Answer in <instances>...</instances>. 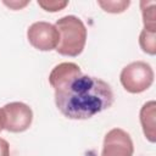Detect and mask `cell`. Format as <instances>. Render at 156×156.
I'll list each match as a JSON object with an SVG mask.
<instances>
[{"label":"cell","instance_id":"1","mask_svg":"<svg viewBox=\"0 0 156 156\" xmlns=\"http://www.w3.org/2000/svg\"><path fill=\"white\" fill-rule=\"evenodd\" d=\"M49 83L55 91V105L69 119H88L111 107L115 96L108 83L83 74L74 62H62L52 68Z\"/></svg>","mask_w":156,"mask_h":156},{"label":"cell","instance_id":"6","mask_svg":"<svg viewBox=\"0 0 156 156\" xmlns=\"http://www.w3.org/2000/svg\"><path fill=\"white\" fill-rule=\"evenodd\" d=\"M133 141L126 130L113 128L106 133L101 156H133Z\"/></svg>","mask_w":156,"mask_h":156},{"label":"cell","instance_id":"9","mask_svg":"<svg viewBox=\"0 0 156 156\" xmlns=\"http://www.w3.org/2000/svg\"><path fill=\"white\" fill-rule=\"evenodd\" d=\"M139 44L144 52L149 55L156 54V32H149L143 29L139 35Z\"/></svg>","mask_w":156,"mask_h":156},{"label":"cell","instance_id":"2","mask_svg":"<svg viewBox=\"0 0 156 156\" xmlns=\"http://www.w3.org/2000/svg\"><path fill=\"white\" fill-rule=\"evenodd\" d=\"M55 27L60 34L56 51L69 57L80 55L87 41V28L82 20L73 15L63 16L56 21Z\"/></svg>","mask_w":156,"mask_h":156},{"label":"cell","instance_id":"7","mask_svg":"<svg viewBox=\"0 0 156 156\" xmlns=\"http://www.w3.org/2000/svg\"><path fill=\"white\" fill-rule=\"evenodd\" d=\"M155 110L156 102L147 101L143 105L140 110V123L143 127V132L145 138L150 143H155L156 134H155Z\"/></svg>","mask_w":156,"mask_h":156},{"label":"cell","instance_id":"4","mask_svg":"<svg viewBox=\"0 0 156 156\" xmlns=\"http://www.w3.org/2000/svg\"><path fill=\"white\" fill-rule=\"evenodd\" d=\"M4 129L11 133H22L27 130L33 121V111L24 102H10L2 108Z\"/></svg>","mask_w":156,"mask_h":156},{"label":"cell","instance_id":"14","mask_svg":"<svg viewBox=\"0 0 156 156\" xmlns=\"http://www.w3.org/2000/svg\"><path fill=\"white\" fill-rule=\"evenodd\" d=\"M4 129V121H2V111L0 108V132Z\"/></svg>","mask_w":156,"mask_h":156},{"label":"cell","instance_id":"5","mask_svg":"<svg viewBox=\"0 0 156 156\" xmlns=\"http://www.w3.org/2000/svg\"><path fill=\"white\" fill-rule=\"evenodd\" d=\"M27 39L37 50L51 51L54 49L56 50L60 41V34L54 24L39 21L29 26L27 30Z\"/></svg>","mask_w":156,"mask_h":156},{"label":"cell","instance_id":"8","mask_svg":"<svg viewBox=\"0 0 156 156\" xmlns=\"http://www.w3.org/2000/svg\"><path fill=\"white\" fill-rule=\"evenodd\" d=\"M140 9L143 15L144 29L149 32H156V13L154 1H140Z\"/></svg>","mask_w":156,"mask_h":156},{"label":"cell","instance_id":"10","mask_svg":"<svg viewBox=\"0 0 156 156\" xmlns=\"http://www.w3.org/2000/svg\"><path fill=\"white\" fill-rule=\"evenodd\" d=\"M98 4L102 7L104 11L110 13H121L127 10V7L130 5V1L126 0H107V1H98Z\"/></svg>","mask_w":156,"mask_h":156},{"label":"cell","instance_id":"12","mask_svg":"<svg viewBox=\"0 0 156 156\" xmlns=\"http://www.w3.org/2000/svg\"><path fill=\"white\" fill-rule=\"evenodd\" d=\"M4 4L6 6H9L10 9H12V10H20V9L24 7L26 5H28L29 1H16V0H13V1H4Z\"/></svg>","mask_w":156,"mask_h":156},{"label":"cell","instance_id":"3","mask_svg":"<svg viewBox=\"0 0 156 156\" xmlns=\"http://www.w3.org/2000/svg\"><path fill=\"white\" fill-rule=\"evenodd\" d=\"M119 80L128 93L139 94L149 89L154 83V71L149 63L135 61L122 69Z\"/></svg>","mask_w":156,"mask_h":156},{"label":"cell","instance_id":"11","mask_svg":"<svg viewBox=\"0 0 156 156\" xmlns=\"http://www.w3.org/2000/svg\"><path fill=\"white\" fill-rule=\"evenodd\" d=\"M38 5L48 11V12H57V11H61L63 10L67 5H68V1H62V0H38Z\"/></svg>","mask_w":156,"mask_h":156},{"label":"cell","instance_id":"13","mask_svg":"<svg viewBox=\"0 0 156 156\" xmlns=\"http://www.w3.org/2000/svg\"><path fill=\"white\" fill-rule=\"evenodd\" d=\"M0 156H10V145L2 138H0Z\"/></svg>","mask_w":156,"mask_h":156}]
</instances>
